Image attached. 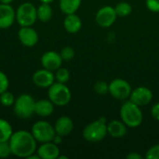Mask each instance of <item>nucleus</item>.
Returning a JSON list of instances; mask_svg holds the SVG:
<instances>
[{
    "instance_id": "obj_1",
    "label": "nucleus",
    "mask_w": 159,
    "mask_h": 159,
    "mask_svg": "<svg viewBox=\"0 0 159 159\" xmlns=\"http://www.w3.org/2000/svg\"><path fill=\"white\" fill-rule=\"evenodd\" d=\"M11 155L17 157L28 158L31 155L36 152V140L33 134L27 130H17L11 135L9 141Z\"/></svg>"
},
{
    "instance_id": "obj_2",
    "label": "nucleus",
    "mask_w": 159,
    "mask_h": 159,
    "mask_svg": "<svg viewBox=\"0 0 159 159\" xmlns=\"http://www.w3.org/2000/svg\"><path fill=\"white\" fill-rule=\"evenodd\" d=\"M119 115L121 120L128 126V128L130 129L140 127L143 121V115L141 106L135 104L130 100L124 102L121 105Z\"/></svg>"
},
{
    "instance_id": "obj_3",
    "label": "nucleus",
    "mask_w": 159,
    "mask_h": 159,
    "mask_svg": "<svg viewBox=\"0 0 159 159\" xmlns=\"http://www.w3.org/2000/svg\"><path fill=\"white\" fill-rule=\"evenodd\" d=\"M107 120L105 117H100L88 124L82 131L83 138L89 143H98L107 136Z\"/></svg>"
},
{
    "instance_id": "obj_4",
    "label": "nucleus",
    "mask_w": 159,
    "mask_h": 159,
    "mask_svg": "<svg viewBox=\"0 0 159 159\" xmlns=\"http://www.w3.org/2000/svg\"><path fill=\"white\" fill-rule=\"evenodd\" d=\"M48 99L56 106H65L67 105L72 99V93L70 89L62 83L54 82L48 90Z\"/></svg>"
},
{
    "instance_id": "obj_5",
    "label": "nucleus",
    "mask_w": 159,
    "mask_h": 159,
    "mask_svg": "<svg viewBox=\"0 0 159 159\" xmlns=\"http://www.w3.org/2000/svg\"><path fill=\"white\" fill-rule=\"evenodd\" d=\"M35 100L30 94H21L16 98L13 104V111L19 118L28 119L34 114Z\"/></svg>"
},
{
    "instance_id": "obj_6",
    "label": "nucleus",
    "mask_w": 159,
    "mask_h": 159,
    "mask_svg": "<svg viewBox=\"0 0 159 159\" xmlns=\"http://www.w3.org/2000/svg\"><path fill=\"white\" fill-rule=\"evenodd\" d=\"M35 6L31 2H24L20 4L16 9V21L22 26H33L37 20Z\"/></svg>"
},
{
    "instance_id": "obj_7",
    "label": "nucleus",
    "mask_w": 159,
    "mask_h": 159,
    "mask_svg": "<svg viewBox=\"0 0 159 159\" xmlns=\"http://www.w3.org/2000/svg\"><path fill=\"white\" fill-rule=\"evenodd\" d=\"M31 133L37 143H43L48 142H52L56 135L54 126L49 122L45 120H39L35 122L31 129Z\"/></svg>"
},
{
    "instance_id": "obj_8",
    "label": "nucleus",
    "mask_w": 159,
    "mask_h": 159,
    "mask_svg": "<svg viewBox=\"0 0 159 159\" xmlns=\"http://www.w3.org/2000/svg\"><path fill=\"white\" fill-rule=\"evenodd\" d=\"M132 89L129 83L122 78H116L109 83L110 95L119 101H126L129 99Z\"/></svg>"
},
{
    "instance_id": "obj_9",
    "label": "nucleus",
    "mask_w": 159,
    "mask_h": 159,
    "mask_svg": "<svg viewBox=\"0 0 159 159\" xmlns=\"http://www.w3.org/2000/svg\"><path fill=\"white\" fill-rule=\"evenodd\" d=\"M117 15L115 7L112 6H104L101 7L95 16L96 23L102 28H109L116 21Z\"/></svg>"
},
{
    "instance_id": "obj_10",
    "label": "nucleus",
    "mask_w": 159,
    "mask_h": 159,
    "mask_svg": "<svg viewBox=\"0 0 159 159\" xmlns=\"http://www.w3.org/2000/svg\"><path fill=\"white\" fill-rule=\"evenodd\" d=\"M153 92L146 87H138L132 89L129 96V100L139 106H144L149 104L153 100Z\"/></svg>"
},
{
    "instance_id": "obj_11",
    "label": "nucleus",
    "mask_w": 159,
    "mask_h": 159,
    "mask_svg": "<svg viewBox=\"0 0 159 159\" xmlns=\"http://www.w3.org/2000/svg\"><path fill=\"white\" fill-rule=\"evenodd\" d=\"M32 80L36 87L41 89H48L55 82V75L52 71L43 68L34 72Z\"/></svg>"
},
{
    "instance_id": "obj_12",
    "label": "nucleus",
    "mask_w": 159,
    "mask_h": 159,
    "mask_svg": "<svg viewBox=\"0 0 159 159\" xmlns=\"http://www.w3.org/2000/svg\"><path fill=\"white\" fill-rule=\"evenodd\" d=\"M18 38L23 46L32 48L38 43L39 36L32 26H22L18 31Z\"/></svg>"
},
{
    "instance_id": "obj_13",
    "label": "nucleus",
    "mask_w": 159,
    "mask_h": 159,
    "mask_svg": "<svg viewBox=\"0 0 159 159\" xmlns=\"http://www.w3.org/2000/svg\"><path fill=\"white\" fill-rule=\"evenodd\" d=\"M40 61L43 68L52 72L58 70L60 67H61L62 64V59L61 57V54L53 50L45 52L41 56Z\"/></svg>"
},
{
    "instance_id": "obj_14",
    "label": "nucleus",
    "mask_w": 159,
    "mask_h": 159,
    "mask_svg": "<svg viewBox=\"0 0 159 159\" xmlns=\"http://www.w3.org/2000/svg\"><path fill=\"white\" fill-rule=\"evenodd\" d=\"M16 20V10L10 4L0 3V29L11 27Z\"/></svg>"
},
{
    "instance_id": "obj_15",
    "label": "nucleus",
    "mask_w": 159,
    "mask_h": 159,
    "mask_svg": "<svg viewBox=\"0 0 159 159\" xmlns=\"http://www.w3.org/2000/svg\"><path fill=\"white\" fill-rule=\"evenodd\" d=\"M60 153L59 145L53 142L43 143L36 149V154L40 159H58Z\"/></svg>"
},
{
    "instance_id": "obj_16",
    "label": "nucleus",
    "mask_w": 159,
    "mask_h": 159,
    "mask_svg": "<svg viewBox=\"0 0 159 159\" xmlns=\"http://www.w3.org/2000/svg\"><path fill=\"white\" fill-rule=\"evenodd\" d=\"M107 132L112 138L121 139L128 133V126L122 120H111L107 123Z\"/></svg>"
},
{
    "instance_id": "obj_17",
    "label": "nucleus",
    "mask_w": 159,
    "mask_h": 159,
    "mask_svg": "<svg viewBox=\"0 0 159 159\" xmlns=\"http://www.w3.org/2000/svg\"><path fill=\"white\" fill-rule=\"evenodd\" d=\"M54 129H55L56 134L61 135L62 137L67 136L74 129V122L72 118L69 116H60L55 122Z\"/></svg>"
},
{
    "instance_id": "obj_18",
    "label": "nucleus",
    "mask_w": 159,
    "mask_h": 159,
    "mask_svg": "<svg viewBox=\"0 0 159 159\" xmlns=\"http://www.w3.org/2000/svg\"><path fill=\"white\" fill-rule=\"evenodd\" d=\"M63 27L69 34H76L82 28V20L75 13L67 14L63 20Z\"/></svg>"
},
{
    "instance_id": "obj_19",
    "label": "nucleus",
    "mask_w": 159,
    "mask_h": 159,
    "mask_svg": "<svg viewBox=\"0 0 159 159\" xmlns=\"http://www.w3.org/2000/svg\"><path fill=\"white\" fill-rule=\"evenodd\" d=\"M54 103L49 99H41L35 101L34 114L41 117L50 116L54 112Z\"/></svg>"
},
{
    "instance_id": "obj_20",
    "label": "nucleus",
    "mask_w": 159,
    "mask_h": 159,
    "mask_svg": "<svg viewBox=\"0 0 159 159\" xmlns=\"http://www.w3.org/2000/svg\"><path fill=\"white\" fill-rule=\"evenodd\" d=\"M82 0H59V7L65 15L75 13L80 7Z\"/></svg>"
},
{
    "instance_id": "obj_21",
    "label": "nucleus",
    "mask_w": 159,
    "mask_h": 159,
    "mask_svg": "<svg viewBox=\"0 0 159 159\" xmlns=\"http://www.w3.org/2000/svg\"><path fill=\"white\" fill-rule=\"evenodd\" d=\"M37 13V20L42 22L49 21L53 15V10L50 4L48 3H41V5L36 9Z\"/></svg>"
},
{
    "instance_id": "obj_22",
    "label": "nucleus",
    "mask_w": 159,
    "mask_h": 159,
    "mask_svg": "<svg viewBox=\"0 0 159 159\" xmlns=\"http://www.w3.org/2000/svg\"><path fill=\"white\" fill-rule=\"evenodd\" d=\"M13 132L10 123L4 118H0V143L8 142Z\"/></svg>"
},
{
    "instance_id": "obj_23",
    "label": "nucleus",
    "mask_w": 159,
    "mask_h": 159,
    "mask_svg": "<svg viewBox=\"0 0 159 159\" xmlns=\"http://www.w3.org/2000/svg\"><path fill=\"white\" fill-rule=\"evenodd\" d=\"M115 10L116 12L117 17L125 18V17L130 15V13L132 12V7L129 3L123 1V2H119L115 7Z\"/></svg>"
},
{
    "instance_id": "obj_24",
    "label": "nucleus",
    "mask_w": 159,
    "mask_h": 159,
    "mask_svg": "<svg viewBox=\"0 0 159 159\" xmlns=\"http://www.w3.org/2000/svg\"><path fill=\"white\" fill-rule=\"evenodd\" d=\"M55 81L62 84H66L70 79V72L67 68L60 67L55 71Z\"/></svg>"
},
{
    "instance_id": "obj_25",
    "label": "nucleus",
    "mask_w": 159,
    "mask_h": 159,
    "mask_svg": "<svg viewBox=\"0 0 159 159\" xmlns=\"http://www.w3.org/2000/svg\"><path fill=\"white\" fill-rule=\"evenodd\" d=\"M15 100H16V98L14 97V94L8 90L0 94V103L5 107L13 106Z\"/></svg>"
},
{
    "instance_id": "obj_26",
    "label": "nucleus",
    "mask_w": 159,
    "mask_h": 159,
    "mask_svg": "<svg viewBox=\"0 0 159 159\" xmlns=\"http://www.w3.org/2000/svg\"><path fill=\"white\" fill-rule=\"evenodd\" d=\"M95 92L99 95H105L109 93V84L105 81H98L93 87Z\"/></svg>"
},
{
    "instance_id": "obj_27",
    "label": "nucleus",
    "mask_w": 159,
    "mask_h": 159,
    "mask_svg": "<svg viewBox=\"0 0 159 159\" xmlns=\"http://www.w3.org/2000/svg\"><path fill=\"white\" fill-rule=\"evenodd\" d=\"M60 54H61V57L62 61H71L72 59H74L75 51L72 47L67 46V47H64L61 50Z\"/></svg>"
},
{
    "instance_id": "obj_28",
    "label": "nucleus",
    "mask_w": 159,
    "mask_h": 159,
    "mask_svg": "<svg viewBox=\"0 0 159 159\" xmlns=\"http://www.w3.org/2000/svg\"><path fill=\"white\" fill-rule=\"evenodd\" d=\"M11 155V149L8 142L0 143V158H7Z\"/></svg>"
},
{
    "instance_id": "obj_29",
    "label": "nucleus",
    "mask_w": 159,
    "mask_h": 159,
    "mask_svg": "<svg viewBox=\"0 0 159 159\" xmlns=\"http://www.w3.org/2000/svg\"><path fill=\"white\" fill-rule=\"evenodd\" d=\"M145 158L147 159H159V143H157L153 146H151L146 154Z\"/></svg>"
},
{
    "instance_id": "obj_30",
    "label": "nucleus",
    "mask_w": 159,
    "mask_h": 159,
    "mask_svg": "<svg viewBox=\"0 0 159 159\" xmlns=\"http://www.w3.org/2000/svg\"><path fill=\"white\" fill-rule=\"evenodd\" d=\"M8 87H9V80L7 75L4 72L0 71V94L7 91L8 89Z\"/></svg>"
},
{
    "instance_id": "obj_31",
    "label": "nucleus",
    "mask_w": 159,
    "mask_h": 159,
    "mask_svg": "<svg viewBox=\"0 0 159 159\" xmlns=\"http://www.w3.org/2000/svg\"><path fill=\"white\" fill-rule=\"evenodd\" d=\"M145 5L148 10L154 13H159V0H146Z\"/></svg>"
},
{
    "instance_id": "obj_32",
    "label": "nucleus",
    "mask_w": 159,
    "mask_h": 159,
    "mask_svg": "<svg viewBox=\"0 0 159 159\" xmlns=\"http://www.w3.org/2000/svg\"><path fill=\"white\" fill-rule=\"evenodd\" d=\"M151 116L153 118L159 122V102L154 104L151 108Z\"/></svg>"
},
{
    "instance_id": "obj_33",
    "label": "nucleus",
    "mask_w": 159,
    "mask_h": 159,
    "mask_svg": "<svg viewBox=\"0 0 159 159\" xmlns=\"http://www.w3.org/2000/svg\"><path fill=\"white\" fill-rule=\"evenodd\" d=\"M126 158L128 159H143V156L137 152H131L129 155H127Z\"/></svg>"
},
{
    "instance_id": "obj_34",
    "label": "nucleus",
    "mask_w": 159,
    "mask_h": 159,
    "mask_svg": "<svg viewBox=\"0 0 159 159\" xmlns=\"http://www.w3.org/2000/svg\"><path fill=\"white\" fill-rule=\"evenodd\" d=\"M52 142L54 143H56V144H61V143H62V136H61V135H58V134H56L55 135V137L53 138V140H52Z\"/></svg>"
},
{
    "instance_id": "obj_35",
    "label": "nucleus",
    "mask_w": 159,
    "mask_h": 159,
    "mask_svg": "<svg viewBox=\"0 0 159 159\" xmlns=\"http://www.w3.org/2000/svg\"><path fill=\"white\" fill-rule=\"evenodd\" d=\"M14 0H0L1 4H11Z\"/></svg>"
},
{
    "instance_id": "obj_36",
    "label": "nucleus",
    "mask_w": 159,
    "mask_h": 159,
    "mask_svg": "<svg viewBox=\"0 0 159 159\" xmlns=\"http://www.w3.org/2000/svg\"><path fill=\"white\" fill-rule=\"evenodd\" d=\"M41 3H48V4H50V3H52L53 1H55V0H39Z\"/></svg>"
},
{
    "instance_id": "obj_37",
    "label": "nucleus",
    "mask_w": 159,
    "mask_h": 159,
    "mask_svg": "<svg viewBox=\"0 0 159 159\" xmlns=\"http://www.w3.org/2000/svg\"><path fill=\"white\" fill-rule=\"evenodd\" d=\"M58 159H68V157H65V156H59L58 157Z\"/></svg>"
}]
</instances>
